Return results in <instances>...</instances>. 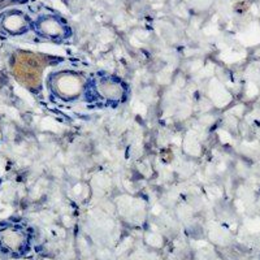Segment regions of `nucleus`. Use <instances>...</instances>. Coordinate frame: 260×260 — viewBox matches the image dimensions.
Listing matches in <instances>:
<instances>
[{
	"label": "nucleus",
	"instance_id": "4",
	"mask_svg": "<svg viewBox=\"0 0 260 260\" xmlns=\"http://www.w3.org/2000/svg\"><path fill=\"white\" fill-rule=\"evenodd\" d=\"M31 26L29 18L21 12H11L4 18V27L13 34H21L25 32Z\"/></svg>",
	"mask_w": 260,
	"mask_h": 260
},
{
	"label": "nucleus",
	"instance_id": "3",
	"mask_svg": "<svg viewBox=\"0 0 260 260\" xmlns=\"http://www.w3.org/2000/svg\"><path fill=\"white\" fill-rule=\"evenodd\" d=\"M39 36L43 38L52 39V41H60L65 39L69 36V26L67 25L64 18L55 15L42 16L32 24Z\"/></svg>",
	"mask_w": 260,
	"mask_h": 260
},
{
	"label": "nucleus",
	"instance_id": "1",
	"mask_svg": "<svg viewBox=\"0 0 260 260\" xmlns=\"http://www.w3.org/2000/svg\"><path fill=\"white\" fill-rule=\"evenodd\" d=\"M50 85L52 91L62 101H76L89 89V82L82 74L72 71L55 73L51 77Z\"/></svg>",
	"mask_w": 260,
	"mask_h": 260
},
{
	"label": "nucleus",
	"instance_id": "2",
	"mask_svg": "<svg viewBox=\"0 0 260 260\" xmlns=\"http://www.w3.org/2000/svg\"><path fill=\"white\" fill-rule=\"evenodd\" d=\"M90 86H91L95 96L99 101H104L106 103H120L126 96V87H125L124 82L116 77L102 76V77L95 78Z\"/></svg>",
	"mask_w": 260,
	"mask_h": 260
}]
</instances>
